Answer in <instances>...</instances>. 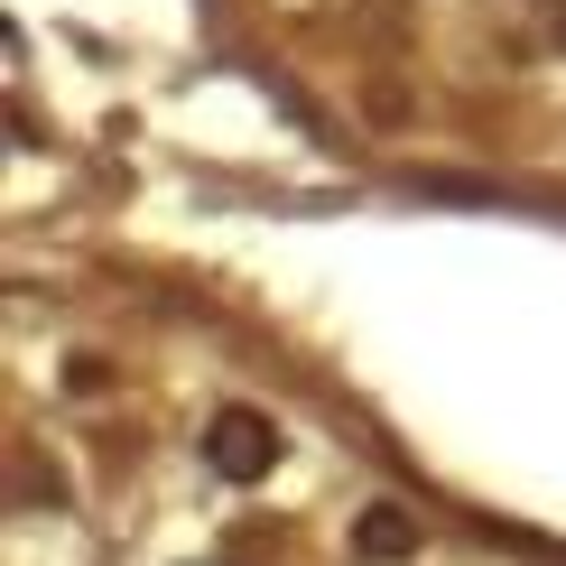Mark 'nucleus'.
<instances>
[{"label":"nucleus","instance_id":"nucleus-1","mask_svg":"<svg viewBox=\"0 0 566 566\" xmlns=\"http://www.w3.org/2000/svg\"><path fill=\"white\" fill-rule=\"evenodd\" d=\"M214 464H232V474L270 464V428H261V418H223V428H214Z\"/></svg>","mask_w":566,"mask_h":566}]
</instances>
